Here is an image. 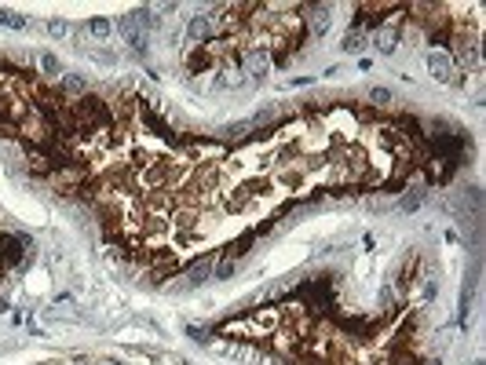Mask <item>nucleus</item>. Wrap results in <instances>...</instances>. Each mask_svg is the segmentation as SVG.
<instances>
[{"label":"nucleus","instance_id":"nucleus-1","mask_svg":"<svg viewBox=\"0 0 486 365\" xmlns=\"http://www.w3.org/2000/svg\"><path fill=\"white\" fill-rule=\"evenodd\" d=\"M117 33H121L124 40H128L135 51H143V48H147V33H143V19H139V11L124 15V19L117 22Z\"/></svg>","mask_w":486,"mask_h":365},{"label":"nucleus","instance_id":"nucleus-2","mask_svg":"<svg viewBox=\"0 0 486 365\" xmlns=\"http://www.w3.org/2000/svg\"><path fill=\"white\" fill-rule=\"evenodd\" d=\"M428 70H431L435 81H450V77H453V58H450L446 51H431V55H428Z\"/></svg>","mask_w":486,"mask_h":365},{"label":"nucleus","instance_id":"nucleus-3","mask_svg":"<svg viewBox=\"0 0 486 365\" xmlns=\"http://www.w3.org/2000/svg\"><path fill=\"white\" fill-rule=\"evenodd\" d=\"M212 33V19H209V15H194V22H190V37L194 40H205Z\"/></svg>","mask_w":486,"mask_h":365},{"label":"nucleus","instance_id":"nucleus-4","mask_svg":"<svg viewBox=\"0 0 486 365\" xmlns=\"http://www.w3.org/2000/svg\"><path fill=\"white\" fill-rule=\"evenodd\" d=\"M329 15H333V8H329V4H315V8H311V26L325 33V26H329Z\"/></svg>","mask_w":486,"mask_h":365},{"label":"nucleus","instance_id":"nucleus-5","mask_svg":"<svg viewBox=\"0 0 486 365\" xmlns=\"http://www.w3.org/2000/svg\"><path fill=\"white\" fill-rule=\"evenodd\" d=\"M0 26H8V29H26V19L22 15H15L8 8H0Z\"/></svg>","mask_w":486,"mask_h":365},{"label":"nucleus","instance_id":"nucleus-6","mask_svg":"<svg viewBox=\"0 0 486 365\" xmlns=\"http://www.w3.org/2000/svg\"><path fill=\"white\" fill-rule=\"evenodd\" d=\"M110 29H114V26H110L106 19H91V22H88V33H91V37H99V40L110 37Z\"/></svg>","mask_w":486,"mask_h":365},{"label":"nucleus","instance_id":"nucleus-7","mask_svg":"<svg viewBox=\"0 0 486 365\" xmlns=\"http://www.w3.org/2000/svg\"><path fill=\"white\" fill-rule=\"evenodd\" d=\"M358 48H362V29H351L344 37V51H358Z\"/></svg>","mask_w":486,"mask_h":365},{"label":"nucleus","instance_id":"nucleus-8","mask_svg":"<svg viewBox=\"0 0 486 365\" xmlns=\"http://www.w3.org/2000/svg\"><path fill=\"white\" fill-rule=\"evenodd\" d=\"M377 48H380L384 55H387V51H395V33H380V37H377Z\"/></svg>","mask_w":486,"mask_h":365},{"label":"nucleus","instance_id":"nucleus-9","mask_svg":"<svg viewBox=\"0 0 486 365\" xmlns=\"http://www.w3.org/2000/svg\"><path fill=\"white\" fill-rule=\"evenodd\" d=\"M209 270H212V263L205 260V263H198V267H194L190 274H194V281H205V278H209Z\"/></svg>","mask_w":486,"mask_h":365},{"label":"nucleus","instance_id":"nucleus-10","mask_svg":"<svg viewBox=\"0 0 486 365\" xmlns=\"http://www.w3.org/2000/svg\"><path fill=\"white\" fill-rule=\"evenodd\" d=\"M369 99H373V102H391V91H387V88H373Z\"/></svg>","mask_w":486,"mask_h":365},{"label":"nucleus","instance_id":"nucleus-11","mask_svg":"<svg viewBox=\"0 0 486 365\" xmlns=\"http://www.w3.org/2000/svg\"><path fill=\"white\" fill-rule=\"evenodd\" d=\"M48 33H52V37H62V33H66V22H48Z\"/></svg>","mask_w":486,"mask_h":365},{"label":"nucleus","instance_id":"nucleus-12","mask_svg":"<svg viewBox=\"0 0 486 365\" xmlns=\"http://www.w3.org/2000/svg\"><path fill=\"white\" fill-rule=\"evenodd\" d=\"M417 205H420V197H417V194H413V197H402V208H406V212H413Z\"/></svg>","mask_w":486,"mask_h":365},{"label":"nucleus","instance_id":"nucleus-13","mask_svg":"<svg viewBox=\"0 0 486 365\" xmlns=\"http://www.w3.org/2000/svg\"><path fill=\"white\" fill-rule=\"evenodd\" d=\"M44 70H48V73H55V70H59V63H55L52 55H44Z\"/></svg>","mask_w":486,"mask_h":365}]
</instances>
